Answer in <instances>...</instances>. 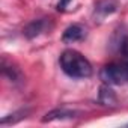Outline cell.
Instances as JSON below:
<instances>
[{
  "instance_id": "6da1fadb",
  "label": "cell",
  "mask_w": 128,
  "mask_h": 128,
  "mask_svg": "<svg viewBox=\"0 0 128 128\" xmlns=\"http://www.w3.org/2000/svg\"><path fill=\"white\" fill-rule=\"evenodd\" d=\"M60 68L72 78H88L92 76L90 62L76 50H65L60 54Z\"/></svg>"
},
{
  "instance_id": "7a4b0ae2",
  "label": "cell",
  "mask_w": 128,
  "mask_h": 128,
  "mask_svg": "<svg viewBox=\"0 0 128 128\" xmlns=\"http://www.w3.org/2000/svg\"><path fill=\"white\" fill-rule=\"evenodd\" d=\"M100 78L106 84H125L128 83V63H108L100 71Z\"/></svg>"
},
{
  "instance_id": "3957f363",
  "label": "cell",
  "mask_w": 128,
  "mask_h": 128,
  "mask_svg": "<svg viewBox=\"0 0 128 128\" xmlns=\"http://www.w3.org/2000/svg\"><path fill=\"white\" fill-rule=\"evenodd\" d=\"M48 23H50V18L33 20V21H30V23H29V24L24 27L23 33H24V36H26L27 39H33V38L39 36L41 33H44L47 29L50 30V26H48Z\"/></svg>"
},
{
  "instance_id": "277c9868",
  "label": "cell",
  "mask_w": 128,
  "mask_h": 128,
  "mask_svg": "<svg viewBox=\"0 0 128 128\" xmlns=\"http://www.w3.org/2000/svg\"><path fill=\"white\" fill-rule=\"evenodd\" d=\"M86 38V29L80 24H72L70 27L65 29L62 35V41L65 44H72V42H77V41H83Z\"/></svg>"
},
{
  "instance_id": "5b68a950",
  "label": "cell",
  "mask_w": 128,
  "mask_h": 128,
  "mask_svg": "<svg viewBox=\"0 0 128 128\" xmlns=\"http://www.w3.org/2000/svg\"><path fill=\"white\" fill-rule=\"evenodd\" d=\"M98 102H100L101 106H110V107L116 106V102H118L116 95H114V92L108 88V84H102V86L100 88V92H98Z\"/></svg>"
},
{
  "instance_id": "8992f818",
  "label": "cell",
  "mask_w": 128,
  "mask_h": 128,
  "mask_svg": "<svg viewBox=\"0 0 128 128\" xmlns=\"http://www.w3.org/2000/svg\"><path fill=\"white\" fill-rule=\"evenodd\" d=\"M77 112H72V110H66V108H56V110H51L48 112L44 118H42V122H51V120H63V119H71V118H76Z\"/></svg>"
},
{
  "instance_id": "52a82bcc",
  "label": "cell",
  "mask_w": 128,
  "mask_h": 128,
  "mask_svg": "<svg viewBox=\"0 0 128 128\" xmlns=\"http://www.w3.org/2000/svg\"><path fill=\"white\" fill-rule=\"evenodd\" d=\"M116 9H118L116 0H100V2L95 5V15L107 17V15L116 12Z\"/></svg>"
},
{
  "instance_id": "ba28073f",
  "label": "cell",
  "mask_w": 128,
  "mask_h": 128,
  "mask_svg": "<svg viewBox=\"0 0 128 128\" xmlns=\"http://www.w3.org/2000/svg\"><path fill=\"white\" fill-rule=\"evenodd\" d=\"M2 72H3V76H5L6 78H9V80L14 82V83L18 82V80L21 78V72H20V70L15 68L14 65H8L6 60L2 62Z\"/></svg>"
},
{
  "instance_id": "9c48e42d",
  "label": "cell",
  "mask_w": 128,
  "mask_h": 128,
  "mask_svg": "<svg viewBox=\"0 0 128 128\" xmlns=\"http://www.w3.org/2000/svg\"><path fill=\"white\" fill-rule=\"evenodd\" d=\"M119 50H120V53H122V56H124V62L128 63V38H126V36L120 41Z\"/></svg>"
},
{
  "instance_id": "30bf717a",
  "label": "cell",
  "mask_w": 128,
  "mask_h": 128,
  "mask_svg": "<svg viewBox=\"0 0 128 128\" xmlns=\"http://www.w3.org/2000/svg\"><path fill=\"white\" fill-rule=\"evenodd\" d=\"M72 2V0H59V3H57V11H60V12H63L66 8H68V5Z\"/></svg>"
}]
</instances>
